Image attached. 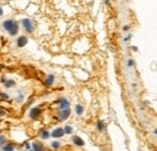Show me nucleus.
Wrapping results in <instances>:
<instances>
[{
    "label": "nucleus",
    "instance_id": "6e6552de",
    "mask_svg": "<svg viewBox=\"0 0 157 151\" xmlns=\"http://www.w3.org/2000/svg\"><path fill=\"white\" fill-rule=\"evenodd\" d=\"M69 105H70V103L68 102L66 99H63L59 104V109L60 110H65V109H69Z\"/></svg>",
    "mask_w": 157,
    "mask_h": 151
},
{
    "label": "nucleus",
    "instance_id": "9b49d317",
    "mask_svg": "<svg viewBox=\"0 0 157 151\" xmlns=\"http://www.w3.org/2000/svg\"><path fill=\"white\" fill-rule=\"evenodd\" d=\"M16 85V82L13 81V80H6L5 84H4V86H5L6 88H10V87H13Z\"/></svg>",
    "mask_w": 157,
    "mask_h": 151
},
{
    "label": "nucleus",
    "instance_id": "2eb2a0df",
    "mask_svg": "<svg viewBox=\"0 0 157 151\" xmlns=\"http://www.w3.org/2000/svg\"><path fill=\"white\" fill-rule=\"evenodd\" d=\"M63 129H64V133H65V134H71L72 133V127L71 126H65Z\"/></svg>",
    "mask_w": 157,
    "mask_h": 151
},
{
    "label": "nucleus",
    "instance_id": "b1692460",
    "mask_svg": "<svg viewBox=\"0 0 157 151\" xmlns=\"http://www.w3.org/2000/svg\"><path fill=\"white\" fill-rule=\"evenodd\" d=\"M105 3H106V4H109V0H105Z\"/></svg>",
    "mask_w": 157,
    "mask_h": 151
},
{
    "label": "nucleus",
    "instance_id": "393cba45",
    "mask_svg": "<svg viewBox=\"0 0 157 151\" xmlns=\"http://www.w3.org/2000/svg\"><path fill=\"white\" fill-rule=\"evenodd\" d=\"M29 151H31V150H29Z\"/></svg>",
    "mask_w": 157,
    "mask_h": 151
},
{
    "label": "nucleus",
    "instance_id": "1a4fd4ad",
    "mask_svg": "<svg viewBox=\"0 0 157 151\" xmlns=\"http://www.w3.org/2000/svg\"><path fill=\"white\" fill-rule=\"evenodd\" d=\"M33 150L34 151H42V144L37 143V141L33 143Z\"/></svg>",
    "mask_w": 157,
    "mask_h": 151
},
{
    "label": "nucleus",
    "instance_id": "412c9836",
    "mask_svg": "<svg viewBox=\"0 0 157 151\" xmlns=\"http://www.w3.org/2000/svg\"><path fill=\"white\" fill-rule=\"evenodd\" d=\"M133 65H134V60L129 59V60H128V66H133Z\"/></svg>",
    "mask_w": 157,
    "mask_h": 151
},
{
    "label": "nucleus",
    "instance_id": "ddd939ff",
    "mask_svg": "<svg viewBox=\"0 0 157 151\" xmlns=\"http://www.w3.org/2000/svg\"><path fill=\"white\" fill-rule=\"evenodd\" d=\"M75 110H76V114H77V115H82V114H84V106H82V105H80V104L76 105Z\"/></svg>",
    "mask_w": 157,
    "mask_h": 151
},
{
    "label": "nucleus",
    "instance_id": "dca6fc26",
    "mask_svg": "<svg viewBox=\"0 0 157 151\" xmlns=\"http://www.w3.org/2000/svg\"><path fill=\"white\" fill-rule=\"evenodd\" d=\"M48 137H50V133H48L47 131H42L41 132V138L42 139H47Z\"/></svg>",
    "mask_w": 157,
    "mask_h": 151
},
{
    "label": "nucleus",
    "instance_id": "9d476101",
    "mask_svg": "<svg viewBox=\"0 0 157 151\" xmlns=\"http://www.w3.org/2000/svg\"><path fill=\"white\" fill-rule=\"evenodd\" d=\"M53 81H54L53 75H48L47 79H46V81H45V85H46V86H51V85L53 84Z\"/></svg>",
    "mask_w": 157,
    "mask_h": 151
},
{
    "label": "nucleus",
    "instance_id": "4be33fe9",
    "mask_svg": "<svg viewBox=\"0 0 157 151\" xmlns=\"http://www.w3.org/2000/svg\"><path fill=\"white\" fill-rule=\"evenodd\" d=\"M22 99H23V96H22V94H19V97H18V99H17V100H19V102H21Z\"/></svg>",
    "mask_w": 157,
    "mask_h": 151
},
{
    "label": "nucleus",
    "instance_id": "5701e85b",
    "mask_svg": "<svg viewBox=\"0 0 157 151\" xmlns=\"http://www.w3.org/2000/svg\"><path fill=\"white\" fill-rule=\"evenodd\" d=\"M3 12H4V11H3V7L0 6V16H3Z\"/></svg>",
    "mask_w": 157,
    "mask_h": 151
},
{
    "label": "nucleus",
    "instance_id": "423d86ee",
    "mask_svg": "<svg viewBox=\"0 0 157 151\" xmlns=\"http://www.w3.org/2000/svg\"><path fill=\"white\" fill-rule=\"evenodd\" d=\"M63 135H64V129L63 128H57V129H54L52 132V137L53 138H60Z\"/></svg>",
    "mask_w": 157,
    "mask_h": 151
},
{
    "label": "nucleus",
    "instance_id": "f3484780",
    "mask_svg": "<svg viewBox=\"0 0 157 151\" xmlns=\"http://www.w3.org/2000/svg\"><path fill=\"white\" fill-rule=\"evenodd\" d=\"M51 146L53 147V149H58L60 146V143L59 141H52V144H51Z\"/></svg>",
    "mask_w": 157,
    "mask_h": 151
},
{
    "label": "nucleus",
    "instance_id": "aec40b11",
    "mask_svg": "<svg viewBox=\"0 0 157 151\" xmlns=\"http://www.w3.org/2000/svg\"><path fill=\"white\" fill-rule=\"evenodd\" d=\"M6 114V110L3 108H0V116H4V115Z\"/></svg>",
    "mask_w": 157,
    "mask_h": 151
},
{
    "label": "nucleus",
    "instance_id": "6ab92c4d",
    "mask_svg": "<svg viewBox=\"0 0 157 151\" xmlns=\"http://www.w3.org/2000/svg\"><path fill=\"white\" fill-rule=\"evenodd\" d=\"M5 141H6V138H5V137H4V135H0V146L5 144Z\"/></svg>",
    "mask_w": 157,
    "mask_h": 151
},
{
    "label": "nucleus",
    "instance_id": "4468645a",
    "mask_svg": "<svg viewBox=\"0 0 157 151\" xmlns=\"http://www.w3.org/2000/svg\"><path fill=\"white\" fill-rule=\"evenodd\" d=\"M13 149H15V146H13L12 144L4 145V151H13Z\"/></svg>",
    "mask_w": 157,
    "mask_h": 151
},
{
    "label": "nucleus",
    "instance_id": "f03ea898",
    "mask_svg": "<svg viewBox=\"0 0 157 151\" xmlns=\"http://www.w3.org/2000/svg\"><path fill=\"white\" fill-rule=\"evenodd\" d=\"M22 24H23V28L25 31H28V33H33V31H34L33 22L30 21L29 18H24L23 21H22Z\"/></svg>",
    "mask_w": 157,
    "mask_h": 151
},
{
    "label": "nucleus",
    "instance_id": "7ed1b4c3",
    "mask_svg": "<svg viewBox=\"0 0 157 151\" xmlns=\"http://www.w3.org/2000/svg\"><path fill=\"white\" fill-rule=\"evenodd\" d=\"M69 116H70V110H69V109L60 110L59 112H58V119H59V121H65Z\"/></svg>",
    "mask_w": 157,
    "mask_h": 151
},
{
    "label": "nucleus",
    "instance_id": "f8f14e48",
    "mask_svg": "<svg viewBox=\"0 0 157 151\" xmlns=\"http://www.w3.org/2000/svg\"><path fill=\"white\" fill-rule=\"evenodd\" d=\"M97 128H98L99 132H103V131L105 129V126H104L103 121H98V122H97Z\"/></svg>",
    "mask_w": 157,
    "mask_h": 151
},
{
    "label": "nucleus",
    "instance_id": "39448f33",
    "mask_svg": "<svg viewBox=\"0 0 157 151\" xmlns=\"http://www.w3.org/2000/svg\"><path fill=\"white\" fill-rule=\"evenodd\" d=\"M27 42H28V39H27V36H19L17 39V46L18 47H23L27 45Z\"/></svg>",
    "mask_w": 157,
    "mask_h": 151
},
{
    "label": "nucleus",
    "instance_id": "0eeeda50",
    "mask_svg": "<svg viewBox=\"0 0 157 151\" xmlns=\"http://www.w3.org/2000/svg\"><path fill=\"white\" fill-rule=\"evenodd\" d=\"M71 140H72V143L75 145H77V146H84V144H85L84 140L80 138V137H77V135H74Z\"/></svg>",
    "mask_w": 157,
    "mask_h": 151
},
{
    "label": "nucleus",
    "instance_id": "20e7f679",
    "mask_svg": "<svg viewBox=\"0 0 157 151\" xmlns=\"http://www.w3.org/2000/svg\"><path fill=\"white\" fill-rule=\"evenodd\" d=\"M40 112H41V110L39 108H33L31 110H30V119H37L39 117V115H40Z\"/></svg>",
    "mask_w": 157,
    "mask_h": 151
},
{
    "label": "nucleus",
    "instance_id": "a211bd4d",
    "mask_svg": "<svg viewBox=\"0 0 157 151\" xmlns=\"http://www.w3.org/2000/svg\"><path fill=\"white\" fill-rule=\"evenodd\" d=\"M0 98L4 99V100H7V99H9V94H6L4 92H0Z\"/></svg>",
    "mask_w": 157,
    "mask_h": 151
},
{
    "label": "nucleus",
    "instance_id": "f257e3e1",
    "mask_svg": "<svg viewBox=\"0 0 157 151\" xmlns=\"http://www.w3.org/2000/svg\"><path fill=\"white\" fill-rule=\"evenodd\" d=\"M4 29L6 31H9L10 33V35H16L18 33V24L17 22H15V21H12V19H7V21H4Z\"/></svg>",
    "mask_w": 157,
    "mask_h": 151
}]
</instances>
